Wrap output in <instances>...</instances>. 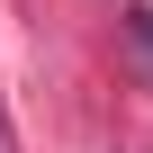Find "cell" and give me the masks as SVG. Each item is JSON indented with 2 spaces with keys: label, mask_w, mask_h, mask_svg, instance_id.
<instances>
[{
  "label": "cell",
  "mask_w": 153,
  "mask_h": 153,
  "mask_svg": "<svg viewBox=\"0 0 153 153\" xmlns=\"http://www.w3.org/2000/svg\"><path fill=\"white\" fill-rule=\"evenodd\" d=\"M0 153H9V117H0Z\"/></svg>",
  "instance_id": "1"
}]
</instances>
